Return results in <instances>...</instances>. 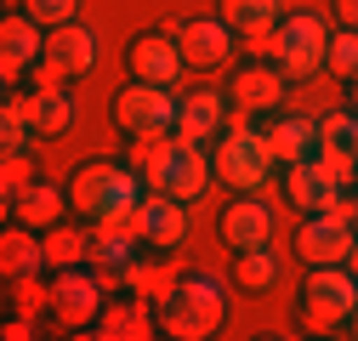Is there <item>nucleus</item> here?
<instances>
[{"mask_svg":"<svg viewBox=\"0 0 358 341\" xmlns=\"http://www.w3.org/2000/svg\"><path fill=\"white\" fill-rule=\"evenodd\" d=\"M176 103L171 97V85H154V80H131L114 92V125L125 137H137V143H159V137H176Z\"/></svg>","mask_w":358,"mask_h":341,"instance_id":"nucleus-4","label":"nucleus"},{"mask_svg":"<svg viewBox=\"0 0 358 341\" xmlns=\"http://www.w3.org/2000/svg\"><path fill=\"white\" fill-rule=\"evenodd\" d=\"M40 228H6L0 233V273L6 279H29V273H40V268H52L46 262V239H34Z\"/></svg>","mask_w":358,"mask_h":341,"instance_id":"nucleus-18","label":"nucleus"},{"mask_svg":"<svg viewBox=\"0 0 358 341\" xmlns=\"http://www.w3.org/2000/svg\"><path fill=\"white\" fill-rule=\"evenodd\" d=\"M273 143H267V131H256V125H228V131L216 137V182H228L234 194H256L267 182V170H273Z\"/></svg>","mask_w":358,"mask_h":341,"instance_id":"nucleus-5","label":"nucleus"},{"mask_svg":"<svg viewBox=\"0 0 358 341\" xmlns=\"http://www.w3.org/2000/svg\"><path fill=\"white\" fill-rule=\"evenodd\" d=\"M313 159L324 165V177H330L336 188H352V182H358V154H352V148H330V143H319V154H313Z\"/></svg>","mask_w":358,"mask_h":341,"instance_id":"nucleus-29","label":"nucleus"},{"mask_svg":"<svg viewBox=\"0 0 358 341\" xmlns=\"http://www.w3.org/2000/svg\"><path fill=\"white\" fill-rule=\"evenodd\" d=\"M347 85H352V108H358V74H352V80H347Z\"/></svg>","mask_w":358,"mask_h":341,"instance_id":"nucleus-35","label":"nucleus"},{"mask_svg":"<svg viewBox=\"0 0 358 341\" xmlns=\"http://www.w3.org/2000/svg\"><path fill=\"white\" fill-rule=\"evenodd\" d=\"M324 68H330V74H341V80H352V74H358V29H336V34H330Z\"/></svg>","mask_w":358,"mask_h":341,"instance_id":"nucleus-28","label":"nucleus"},{"mask_svg":"<svg viewBox=\"0 0 358 341\" xmlns=\"http://www.w3.org/2000/svg\"><path fill=\"white\" fill-rule=\"evenodd\" d=\"M23 108H29L34 137H63L74 125V103L63 97V85H34V97H23Z\"/></svg>","mask_w":358,"mask_h":341,"instance_id":"nucleus-21","label":"nucleus"},{"mask_svg":"<svg viewBox=\"0 0 358 341\" xmlns=\"http://www.w3.org/2000/svg\"><path fill=\"white\" fill-rule=\"evenodd\" d=\"M324 52H330L324 17H313V12L279 17V29H273V57H279L285 80H313V74L324 68Z\"/></svg>","mask_w":358,"mask_h":341,"instance_id":"nucleus-7","label":"nucleus"},{"mask_svg":"<svg viewBox=\"0 0 358 341\" xmlns=\"http://www.w3.org/2000/svg\"><path fill=\"white\" fill-rule=\"evenodd\" d=\"M234 284L245 290V296H267L279 284V256H273V245H262V250H239V262H234Z\"/></svg>","mask_w":358,"mask_h":341,"instance_id":"nucleus-25","label":"nucleus"},{"mask_svg":"<svg viewBox=\"0 0 358 341\" xmlns=\"http://www.w3.org/2000/svg\"><path fill=\"white\" fill-rule=\"evenodd\" d=\"M358 222L347 217V210H313V217H301L296 228V250H301V262L307 268H330V262H347L358 233Z\"/></svg>","mask_w":358,"mask_h":341,"instance_id":"nucleus-8","label":"nucleus"},{"mask_svg":"<svg viewBox=\"0 0 358 341\" xmlns=\"http://www.w3.org/2000/svg\"><path fill=\"white\" fill-rule=\"evenodd\" d=\"M46 63L57 80H74V74H92L97 68V34L85 29L80 17L74 23H57V29H46Z\"/></svg>","mask_w":358,"mask_h":341,"instance_id":"nucleus-12","label":"nucleus"},{"mask_svg":"<svg viewBox=\"0 0 358 341\" xmlns=\"http://www.w3.org/2000/svg\"><path fill=\"white\" fill-rule=\"evenodd\" d=\"M352 222H358V194H352Z\"/></svg>","mask_w":358,"mask_h":341,"instance_id":"nucleus-36","label":"nucleus"},{"mask_svg":"<svg viewBox=\"0 0 358 341\" xmlns=\"http://www.w3.org/2000/svg\"><path fill=\"white\" fill-rule=\"evenodd\" d=\"M154 307L143 302H120V307H103V319H97V335H108V341H143V335H154Z\"/></svg>","mask_w":358,"mask_h":341,"instance_id":"nucleus-24","label":"nucleus"},{"mask_svg":"<svg viewBox=\"0 0 358 341\" xmlns=\"http://www.w3.org/2000/svg\"><path fill=\"white\" fill-rule=\"evenodd\" d=\"M336 17H341V29H358V0H336Z\"/></svg>","mask_w":358,"mask_h":341,"instance_id":"nucleus-32","label":"nucleus"},{"mask_svg":"<svg viewBox=\"0 0 358 341\" xmlns=\"http://www.w3.org/2000/svg\"><path fill=\"white\" fill-rule=\"evenodd\" d=\"M341 194H352V188H336V182L324 177V165H319V159H296V165H290V177H285V199L301 210V217H313V210H336Z\"/></svg>","mask_w":358,"mask_h":341,"instance_id":"nucleus-16","label":"nucleus"},{"mask_svg":"<svg viewBox=\"0 0 358 341\" xmlns=\"http://www.w3.org/2000/svg\"><path fill=\"white\" fill-rule=\"evenodd\" d=\"M92 256V239H80L74 228H46V262L52 268H80Z\"/></svg>","mask_w":358,"mask_h":341,"instance_id":"nucleus-26","label":"nucleus"},{"mask_svg":"<svg viewBox=\"0 0 358 341\" xmlns=\"http://www.w3.org/2000/svg\"><path fill=\"white\" fill-rule=\"evenodd\" d=\"M159 330L176 335V341H205L222 330V319H228V302H222V284L210 273H188V279H176L171 296H159V307H154Z\"/></svg>","mask_w":358,"mask_h":341,"instance_id":"nucleus-2","label":"nucleus"},{"mask_svg":"<svg viewBox=\"0 0 358 341\" xmlns=\"http://www.w3.org/2000/svg\"><path fill=\"white\" fill-rule=\"evenodd\" d=\"M85 0H23V12L40 23V29H57V23H74Z\"/></svg>","mask_w":358,"mask_h":341,"instance_id":"nucleus-30","label":"nucleus"},{"mask_svg":"<svg viewBox=\"0 0 358 341\" xmlns=\"http://www.w3.org/2000/svg\"><path fill=\"white\" fill-rule=\"evenodd\" d=\"M279 0H222V23H228L234 34H245V40H267V34H273L279 29Z\"/></svg>","mask_w":358,"mask_h":341,"instance_id":"nucleus-22","label":"nucleus"},{"mask_svg":"<svg viewBox=\"0 0 358 341\" xmlns=\"http://www.w3.org/2000/svg\"><path fill=\"white\" fill-rule=\"evenodd\" d=\"M69 205L97 228L131 233V210L143 205V182H137V170H125L114 159H92L69 177Z\"/></svg>","mask_w":358,"mask_h":341,"instance_id":"nucleus-1","label":"nucleus"},{"mask_svg":"<svg viewBox=\"0 0 358 341\" xmlns=\"http://www.w3.org/2000/svg\"><path fill=\"white\" fill-rule=\"evenodd\" d=\"M222 131H228V103H222L216 92H194L182 97V108H176V137L182 143H216Z\"/></svg>","mask_w":358,"mask_h":341,"instance_id":"nucleus-17","label":"nucleus"},{"mask_svg":"<svg viewBox=\"0 0 358 341\" xmlns=\"http://www.w3.org/2000/svg\"><path fill=\"white\" fill-rule=\"evenodd\" d=\"M29 137H34V125H29L23 97H6V108H0V143H6V154L29 148Z\"/></svg>","mask_w":358,"mask_h":341,"instance_id":"nucleus-27","label":"nucleus"},{"mask_svg":"<svg viewBox=\"0 0 358 341\" xmlns=\"http://www.w3.org/2000/svg\"><path fill=\"white\" fill-rule=\"evenodd\" d=\"M222 239H228V250H262V245H273V210H267L262 199L239 194L228 210H222Z\"/></svg>","mask_w":358,"mask_h":341,"instance_id":"nucleus-15","label":"nucleus"},{"mask_svg":"<svg viewBox=\"0 0 358 341\" xmlns=\"http://www.w3.org/2000/svg\"><path fill=\"white\" fill-rule=\"evenodd\" d=\"M131 233H137L143 245H154V250H176V245L188 239V205L148 188L143 205L131 210Z\"/></svg>","mask_w":358,"mask_h":341,"instance_id":"nucleus-10","label":"nucleus"},{"mask_svg":"<svg viewBox=\"0 0 358 341\" xmlns=\"http://www.w3.org/2000/svg\"><path fill=\"white\" fill-rule=\"evenodd\" d=\"M216 177V165L205 159L199 143H182V137H159V148H148V165H143V182L154 194H171V199H199Z\"/></svg>","mask_w":358,"mask_h":341,"instance_id":"nucleus-3","label":"nucleus"},{"mask_svg":"<svg viewBox=\"0 0 358 341\" xmlns=\"http://www.w3.org/2000/svg\"><path fill=\"white\" fill-rule=\"evenodd\" d=\"M267 143H273V154H279L285 165H296V159H313V154H319V119L285 114V119H273Z\"/></svg>","mask_w":358,"mask_h":341,"instance_id":"nucleus-23","label":"nucleus"},{"mask_svg":"<svg viewBox=\"0 0 358 341\" xmlns=\"http://www.w3.org/2000/svg\"><path fill=\"white\" fill-rule=\"evenodd\" d=\"M352 154H358V108H352Z\"/></svg>","mask_w":358,"mask_h":341,"instance_id":"nucleus-33","label":"nucleus"},{"mask_svg":"<svg viewBox=\"0 0 358 341\" xmlns=\"http://www.w3.org/2000/svg\"><path fill=\"white\" fill-rule=\"evenodd\" d=\"M125 63H131V74H137V80H154V85H176V80H182V68H188V57H182V46H176L171 29L137 34V40H131V52H125Z\"/></svg>","mask_w":358,"mask_h":341,"instance_id":"nucleus-11","label":"nucleus"},{"mask_svg":"<svg viewBox=\"0 0 358 341\" xmlns=\"http://www.w3.org/2000/svg\"><path fill=\"white\" fill-rule=\"evenodd\" d=\"M347 268H352V273H358V245H352V256H347Z\"/></svg>","mask_w":358,"mask_h":341,"instance_id":"nucleus-34","label":"nucleus"},{"mask_svg":"<svg viewBox=\"0 0 358 341\" xmlns=\"http://www.w3.org/2000/svg\"><path fill=\"white\" fill-rule=\"evenodd\" d=\"M40 57H46V29H40L29 12H12V17H0V74H6V85L34 68Z\"/></svg>","mask_w":358,"mask_h":341,"instance_id":"nucleus-13","label":"nucleus"},{"mask_svg":"<svg viewBox=\"0 0 358 341\" xmlns=\"http://www.w3.org/2000/svg\"><path fill=\"white\" fill-rule=\"evenodd\" d=\"M29 182H34V177H29V159H23V148H17V154H6V194L17 199Z\"/></svg>","mask_w":358,"mask_h":341,"instance_id":"nucleus-31","label":"nucleus"},{"mask_svg":"<svg viewBox=\"0 0 358 341\" xmlns=\"http://www.w3.org/2000/svg\"><path fill=\"white\" fill-rule=\"evenodd\" d=\"M234 103L239 108H250V114H267V108H279L285 103V68L273 63V68H239L234 74Z\"/></svg>","mask_w":358,"mask_h":341,"instance_id":"nucleus-20","label":"nucleus"},{"mask_svg":"<svg viewBox=\"0 0 358 341\" xmlns=\"http://www.w3.org/2000/svg\"><path fill=\"white\" fill-rule=\"evenodd\" d=\"M352 313H358V273L347 262L313 268L301 290V319L313 330H336V324H352Z\"/></svg>","mask_w":358,"mask_h":341,"instance_id":"nucleus-6","label":"nucleus"},{"mask_svg":"<svg viewBox=\"0 0 358 341\" xmlns=\"http://www.w3.org/2000/svg\"><path fill=\"white\" fill-rule=\"evenodd\" d=\"M63 210H69V188H52V182H40V177L12 199V217L23 228H57Z\"/></svg>","mask_w":358,"mask_h":341,"instance_id":"nucleus-19","label":"nucleus"},{"mask_svg":"<svg viewBox=\"0 0 358 341\" xmlns=\"http://www.w3.org/2000/svg\"><path fill=\"white\" fill-rule=\"evenodd\" d=\"M52 313L69 330H85L103 319V273H85V268H57L52 284Z\"/></svg>","mask_w":358,"mask_h":341,"instance_id":"nucleus-9","label":"nucleus"},{"mask_svg":"<svg viewBox=\"0 0 358 341\" xmlns=\"http://www.w3.org/2000/svg\"><path fill=\"white\" fill-rule=\"evenodd\" d=\"M176 46H182L188 68H222L234 57V29L222 17H188L176 23Z\"/></svg>","mask_w":358,"mask_h":341,"instance_id":"nucleus-14","label":"nucleus"},{"mask_svg":"<svg viewBox=\"0 0 358 341\" xmlns=\"http://www.w3.org/2000/svg\"><path fill=\"white\" fill-rule=\"evenodd\" d=\"M352 335H358V313H352Z\"/></svg>","mask_w":358,"mask_h":341,"instance_id":"nucleus-37","label":"nucleus"}]
</instances>
